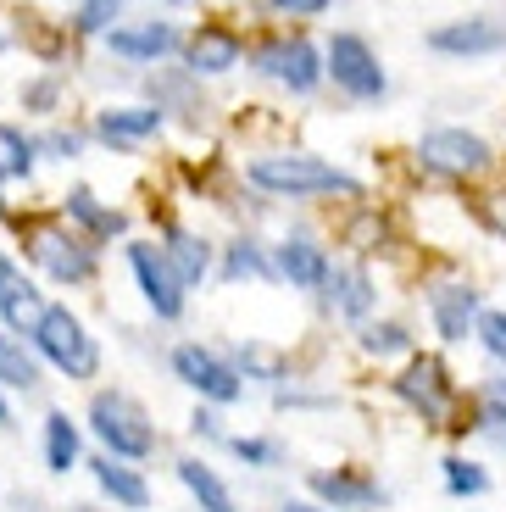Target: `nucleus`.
I'll return each instance as SVG.
<instances>
[{
    "label": "nucleus",
    "mask_w": 506,
    "mask_h": 512,
    "mask_svg": "<svg viewBox=\"0 0 506 512\" xmlns=\"http://www.w3.org/2000/svg\"><path fill=\"white\" fill-rule=\"evenodd\" d=\"M362 351L367 357H401V351H412V334H406L401 323H367Z\"/></svg>",
    "instance_id": "obj_28"
},
{
    "label": "nucleus",
    "mask_w": 506,
    "mask_h": 512,
    "mask_svg": "<svg viewBox=\"0 0 506 512\" xmlns=\"http://www.w3.org/2000/svg\"><path fill=\"white\" fill-rule=\"evenodd\" d=\"M23 106H34V112H51V106H56V78H39V84H28V90H23Z\"/></svg>",
    "instance_id": "obj_35"
},
{
    "label": "nucleus",
    "mask_w": 506,
    "mask_h": 512,
    "mask_svg": "<svg viewBox=\"0 0 506 512\" xmlns=\"http://www.w3.org/2000/svg\"><path fill=\"white\" fill-rule=\"evenodd\" d=\"M490 396H495V401H506V379H501V384H495V390H490Z\"/></svg>",
    "instance_id": "obj_40"
},
{
    "label": "nucleus",
    "mask_w": 506,
    "mask_h": 512,
    "mask_svg": "<svg viewBox=\"0 0 506 512\" xmlns=\"http://www.w3.org/2000/svg\"><path fill=\"white\" fill-rule=\"evenodd\" d=\"M34 173V140L17 123H0V184L28 179Z\"/></svg>",
    "instance_id": "obj_24"
},
{
    "label": "nucleus",
    "mask_w": 506,
    "mask_h": 512,
    "mask_svg": "<svg viewBox=\"0 0 506 512\" xmlns=\"http://www.w3.org/2000/svg\"><path fill=\"white\" fill-rule=\"evenodd\" d=\"M223 279H279V268H273V256H267L256 240H240V245H228Z\"/></svg>",
    "instance_id": "obj_27"
},
{
    "label": "nucleus",
    "mask_w": 506,
    "mask_h": 512,
    "mask_svg": "<svg viewBox=\"0 0 506 512\" xmlns=\"http://www.w3.org/2000/svg\"><path fill=\"white\" fill-rule=\"evenodd\" d=\"M323 295H329V307L340 312V318H351V323H362L367 312H373V301H379V290H373V273H367L362 262H329Z\"/></svg>",
    "instance_id": "obj_12"
},
{
    "label": "nucleus",
    "mask_w": 506,
    "mask_h": 512,
    "mask_svg": "<svg viewBox=\"0 0 506 512\" xmlns=\"http://www.w3.org/2000/svg\"><path fill=\"white\" fill-rule=\"evenodd\" d=\"M251 184L256 190H273V195H362V179H356V173H340V167L317 162V156H306V151L256 156Z\"/></svg>",
    "instance_id": "obj_1"
},
{
    "label": "nucleus",
    "mask_w": 506,
    "mask_h": 512,
    "mask_svg": "<svg viewBox=\"0 0 506 512\" xmlns=\"http://www.w3.org/2000/svg\"><path fill=\"white\" fill-rule=\"evenodd\" d=\"M34 256L51 268V279H67V284H78V279H89V273H95V251H89L84 240L39 234V240H34Z\"/></svg>",
    "instance_id": "obj_18"
},
{
    "label": "nucleus",
    "mask_w": 506,
    "mask_h": 512,
    "mask_svg": "<svg viewBox=\"0 0 506 512\" xmlns=\"http://www.w3.org/2000/svg\"><path fill=\"white\" fill-rule=\"evenodd\" d=\"M279 279H290L295 290H323V279H329V251L323 245H312L306 234H295V240L279 245Z\"/></svg>",
    "instance_id": "obj_17"
},
{
    "label": "nucleus",
    "mask_w": 506,
    "mask_h": 512,
    "mask_svg": "<svg viewBox=\"0 0 506 512\" xmlns=\"http://www.w3.org/2000/svg\"><path fill=\"white\" fill-rule=\"evenodd\" d=\"M89 429L106 440V457H123V462L151 457V446H156V429H151V418H145V407L134 396H123V390H101V396H95Z\"/></svg>",
    "instance_id": "obj_2"
},
{
    "label": "nucleus",
    "mask_w": 506,
    "mask_h": 512,
    "mask_svg": "<svg viewBox=\"0 0 506 512\" xmlns=\"http://www.w3.org/2000/svg\"><path fill=\"white\" fill-rule=\"evenodd\" d=\"M245 368H256L262 379H284L279 357H273V351H262V346H251V351H245Z\"/></svg>",
    "instance_id": "obj_37"
},
{
    "label": "nucleus",
    "mask_w": 506,
    "mask_h": 512,
    "mask_svg": "<svg viewBox=\"0 0 506 512\" xmlns=\"http://www.w3.org/2000/svg\"><path fill=\"white\" fill-rule=\"evenodd\" d=\"M106 45H112V56H123V62H162V56H173L184 39H178L173 23H162V17H151V23H128V28H106Z\"/></svg>",
    "instance_id": "obj_11"
},
{
    "label": "nucleus",
    "mask_w": 506,
    "mask_h": 512,
    "mask_svg": "<svg viewBox=\"0 0 506 512\" xmlns=\"http://www.w3.org/2000/svg\"><path fill=\"white\" fill-rule=\"evenodd\" d=\"M67 218L84 223L95 240H112V234H123V212H112V206H101L89 190H73L67 195Z\"/></svg>",
    "instance_id": "obj_23"
},
{
    "label": "nucleus",
    "mask_w": 506,
    "mask_h": 512,
    "mask_svg": "<svg viewBox=\"0 0 506 512\" xmlns=\"http://www.w3.org/2000/svg\"><path fill=\"white\" fill-rule=\"evenodd\" d=\"M173 373L190 384L195 396L217 401V407H228V401L245 396L240 368H228V362L217 357V351H206V346H178V351H173Z\"/></svg>",
    "instance_id": "obj_6"
},
{
    "label": "nucleus",
    "mask_w": 506,
    "mask_h": 512,
    "mask_svg": "<svg viewBox=\"0 0 506 512\" xmlns=\"http://www.w3.org/2000/svg\"><path fill=\"white\" fill-rule=\"evenodd\" d=\"M45 462H51V474H67L78 462V429L67 412H51L45 418Z\"/></svg>",
    "instance_id": "obj_25"
},
{
    "label": "nucleus",
    "mask_w": 506,
    "mask_h": 512,
    "mask_svg": "<svg viewBox=\"0 0 506 512\" xmlns=\"http://www.w3.org/2000/svg\"><path fill=\"white\" fill-rule=\"evenodd\" d=\"M395 396H401L406 407H418L423 423H445V412H451V401H456V384H451V373H445L440 357H412V368L395 379Z\"/></svg>",
    "instance_id": "obj_8"
},
{
    "label": "nucleus",
    "mask_w": 506,
    "mask_h": 512,
    "mask_svg": "<svg viewBox=\"0 0 506 512\" xmlns=\"http://www.w3.org/2000/svg\"><path fill=\"white\" fill-rule=\"evenodd\" d=\"M479 429H490L495 440H506V401H484V412H479Z\"/></svg>",
    "instance_id": "obj_36"
},
{
    "label": "nucleus",
    "mask_w": 506,
    "mask_h": 512,
    "mask_svg": "<svg viewBox=\"0 0 506 512\" xmlns=\"http://www.w3.org/2000/svg\"><path fill=\"white\" fill-rule=\"evenodd\" d=\"M0 384H17V390H34L39 384V362L23 351V340L17 334L0 329Z\"/></svg>",
    "instance_id": "obj_26"
},
{
    "label": "nucleus",
    "mask_w": 506,
    "mask_h": 512,
    "mask_svg": "<svg viewBox=\"0 0 506 512\" xmlns=\"http://www.w3.org/2000/svg\"><path fill=\"white\" fill-rule=\"evenodd\" d=\"M0 51H6V39H0Z\"/></svg>",
    "instance_id": "obj_42"
},
{
    "label": "nucleus",
    "mask_w": 506,
    "mask_h": 512,
    "mask_svg": "<svg viewBox=\"0 0 506 512\" xmlns=\"http://www.w3.org/2000/svg\"><path fill=\"white\" fill-rule=\"evenodd\" d=\"M312 490L334 507H379L384 490L373 479H356V474H312Z\"/></svg>",
    "instance_id": "obj_21"
},
{
    "label": "nucleus",
    "mask_w": 506,
    "mask_h": 512,
    "mask_svg": "<svg viewBox=\"0 0 506 512\" xmlns=\"http://www.w3.org/2000/svg\"><path fill=\"white\" fill-rule=\"evenodd\" d=\"M323 78H334V90L351 95V101H384L390 95V78L379 67V51L367 45L362 34H334L329 51H323Z\"/></svg>",
    "instance_id": "obj_4"
},
{
    "label": "nucleus",
    "mask_w": 506,
    "mask_h": 512,
    "mask_svg": "<svg viewBox=\"0 0 506 512\" xmlns=\"http://www.w3.org/2000/svg\"><path fill=\"white\" fill-rule=\"evenodd\" d=\"M117 12H123V0H84L78 17H73V28L78 34H106V28L117 23Z\"/></svg>",
    "instance_id": "obj_30"
},
{
    "label": "nucleus",
    "mask_w": 506,
    "mask_h": 512,
    "mask_svg": "<svg viewBox=\"0 0 506 512\" xmlns=\"http://www.w3.org/2000/svg\"><path fill=\"white\" fill-rule=\"evenodd\" d=\"M284 512H323V507H306V501H290Z\"/></svg>",
    "instance_id": "obj_39"
},
{
    "label": "nucleus",
    "mask_w": 506,
    "mask_h": 512,
    "mask_svg": "<svg viewBox=\"0 0 506 512\" xmlns=\"http://www.w3.org/2000/svg\"><path fill=\"white\" fill-rule=\"evenodd\" d=\"M162 256H167V268H173V279L184 284V290H195V284H201L206 273H212V245L195 240V234H184V229L167 234Z\"/></svg>",
    "instance_id": "obj_20"
},
{
    "label": "nucleus",
    "mask_w": 506,
    "mask_h": 512,
    "mask_svg": "<svg viewBox=\"0 0 506 512\" xmlns=\"http://www.w3.org/2000/svg\"><path fill=\"white\" fill-rule=\"evenodd\" d=\"M429 51H440V56H495V51H506V23H495V17L440 23L429 34Z\"/></svg>",
    "instance_id": "obj_10"
},
{
    "label": "nucleus",
    "mask_w": 506,
    "mask_h": 512,
    "mask_svg": "<svg viewBox=\"0 0 506 512\" xmlns=\"http://www.w3.org/2000/svg\"><path fill=\"white\" fill-rule=\"evenodd\" d=\"M256 67H262L273 84H284L290 95H312L317 84H323V51H317L312 39H273V45H262L256 51Z\"/></svg>",
    "instance_id": "obj_5"
},
{
    "label": "nucleus",
    "mask_w": 506,
    "mask_h": 512,
    "mask_svg": "<svg viewBox=\"0 0 506 512\" xmlns=\"http://www.w3.org/2000/svg\"><path fill=\"white\" fill-rule=\"evenodd\" d=\"M0 423H6V401H0Z\"/></svg>",
    "instance_id": "obj_41"
},
{
    "label": "nucleus",
    "mask_w": 506,
    "mask_h": 512,
    "mask_svg": "<svg viewBox=\"0 0 506 512\" xmlns=\"http://www.w3.org/2000/svg\"><path fill=\"white\" fill-rule=\"evenodd\" d=\"M429 312H434V329H440L445 340H468L484 307H479V290H468V284H440V290L429 295Z\"/></svg>",
    "instance_id": "obj_16"
},
{
    "label": "nucleus",
    "mask_w": 506,
    "mask_h": 512,
    "mask_svg": "<svg viewBox=\"0 0 506 512\" xmlns=\"http://www.w3.org/2000/svg\"><path fill=\"white\" fill-rule=\"evenodd\" d=\"M473 334L484 340V351H490L495 362H506V312H479Z\"/></svg>",
    "instance_id": "obj_31"
},
{
    "label": "nucleus",
    "mask_w": 506,
    "mask_h": 512,
    "mask_svg": "<svg viewBox=\"0 0 506 512\" xmlns=\"http://www.w3.org/2000/svg\"><path fill=\"white\" fill-rule=\"evenodd\" d=\"M195 435L217 440V435H223V429H217V418H212V412H195Z\"/></svg>",
    "instance_id": "obj_38"
},
{
    "label": "nucleus",
    "mask_w": 506,
    "mask_h": 512,
    "mask_svg": "<svg viewBox=\"0 0 506 512\" xmlns=\"http://www.w3.org/2000/svg\"><path fill=\"white\" fill-rule=\"evenodd\" d=\"M445 490H451V496H484V490H490V474L468 457H451L445 462Z\"/></svg>",
    "instance_id": "obj_29"
},
{
    "label": "nucleus",
    "mask_w": 506,
    "mask_h": 512,
    "mask_svg": "<svg viewBox=\"0 0 506 512\" xmlns=\"http://www.w3.org/2000/svg\"><path fill=\"white\" fill-rule=\"evenodd\" d=\"M184 62H190L195 78L201 73H228V67L245 62V39L234 34V28H223V23H206L201 34L184 45Z\"/></svg>",
    "instance_id": "obj_14"
},
{
    "label": "nucleus",
    "mask_w": 506,
    "mask_h": 512,
    "mask_svg": "<svg viewBox=\"0 0 506 512\" xmlns=\"http://www.w3.org/2000/svg\"><path fill=\"white\" fill-rule=\"evenodd\" d=\"M234 457L251 462V468H267V462H279V451L267 446V440H234Z\"/></svg>",
    "instance_id": "obj_33"
},
{
    "label": "nucleus",
    "mask_w": 506,
    "mask_h": 512,
    "mask_svg": "<svg viewBox=\"0 0 506 512\" xmlns=\"http://www.w3.org/2000/svg\"><path fill=\"white\" fill-rule=\"evenodd\" d=\"M167 112L162 106H112V112L95 117V134H101L112 151H134V145H145L151 134H162Z\"/></svg>",
    "instance_id": "obj_13"
},
{
    "label": "nucleus",
    "mask_w": 506,
    "mask_h": 512,
    "mask_svg": "<svg viewBox=\"0 0 506 512\" xmlns=\"http://www.w3.org/2000/svg\"><path fill=\"white\" fill-rule=\"evenodd\" d=\"M34 346H39V357L56 362L67 379H95V368H101V346H95V334H89L67 307H45V312H39Z\"/></svg>",
    "instance_id": "obj_3"
},
{
    "label": "nucleus",
    "mask_w": 506,
    "mask_h": 512,
    "mask_svg": "<svg viewBox=\"0 0 506 512\" xmlns=\"http://www.w3.org/2000/svg\"><path fill=\"white\" fill-rule=\"evenodd\" d=\"M128 262H134V279H140V290H145V301H151V312L173 323L178 312H184V284L173 279L167 256L156 251V245H128Z\"/></svg>",
    "instance_id": "obj_9"
},
{
    "label": "nucleus",
    "mask_w": 506,
    "mask_h": 512,
    "mask_svg": "<svg viewBox=\"0 0 506 512\" xmlns=\"http://www.w3.org/2000/svg\"><path fill=\"white\" fill-rule=\"evenodd\" d=\"M0 312H6V334H34L39 312H45V295L17 273L12 256H0Z\"/></svg>",
    "instance_id": "obj_15"
},
{
    "label": "nucleus",
    "mask_w": 506,
    "mask_h": 512,
    "mask_svg": "<svg viewBox=\"0 0 506 512\" xmlns=\"http://www.w3.org/2000/svg\"><path fill=\"white\" fill-rule=\"evenodd\" d=\"M273 12H284V17H317V12H329L334 0H267Z\"/></svg>",
    "instance_id": "obj_34"
},
{
    "label": "nucleus",
    "mask_w": 506,
    "mask_h": 512,
    "mask_svg": "<svg viewBox=\"0 0 506 512\" xmlns=\"http://www.w3.org/2000/svg\"><path fill=\"white\" fill-rule=\"evenodd\" d=\"M78 145H84V134H73V128L62 134V128H56V134H45L34 151H51V156H62V162H67V156H78Z\"/></svg>",
    "instance_id": "obj_32"
},
{
    "label": "nucleus",
    "mask_w": 506,
    "mask_h": 512,
    "mask_svg": "<svg viewBox=\"0 0 506 512\" xmlns=\"http://www.w3.org/2000/svg\"><path fill=\"white\" fill-rule=\"evenodd\" d=\"M89 468H95V485H101L106 496L117 501V507H128V512L151 507V485H145V479H140V468H128L123 457H95Z\"/></svg>",
    "instance_id": "obj_19"
},
{
    "label": "nucleus",
    "mask_w": 506,
    "mask_h": 512,
    "mask_svg": "<svg viewBox=\"0 0 506 512\" xmlns=\"http://www.w3.org/2000/svg\"><path fill=\"white\" fill-rule=\"evenodd\" d=\"M418 156L423 167H434V173H456V179H468V173H484L490 167V145L479 140V134H468V128H429L418 140Z\"/></svg>",
    "instance_id": "obj_7"
},
{
    "label": "nucleus",
    "mask_w": 506,
    "mask_h": 512,
    "mask_svg": "<svg viewBox=\"0 0 506 512\" xmlns=\"http://www.w3.org/2000/svg\"><path fill=\"white\" fill-rule=\"evenodd\" d=\"M178 479H184V490L201 501V512H234V496H228V485L212 474V468H206L201 457H184V462H178Z\"/></svg>",
    "instance_id": "obj_22"
}]
</instances>
